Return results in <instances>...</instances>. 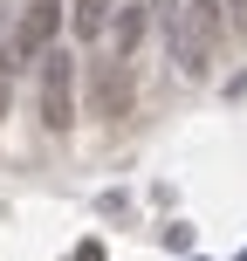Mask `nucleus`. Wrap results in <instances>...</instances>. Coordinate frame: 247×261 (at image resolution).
<instances>
[{"label": "nucleus", "instance_id": "nucleus-1", "mask_svg": "<svg viewBox=\"0 0 247 261\" xmlns=\"http://www.w3.org/2000/svg\"><path fill=\"white\" fill-rule=\"evenodd\" d=\"M55 41H62V0H35V7H21V21H14V35H7V69L41 62Z\"/></svg>", "mask_w": 247, "mask_h": 261}, {"label": "nucleus", "instance_id": "nucleus-2", "mask_svg": "<svg viewBox=\"0 0 247 261\" xmlns=\"http://www.w3.org/2000/svg\"><path fill=\"white\" fill-rule=\"evenodd\" d=\"M41 124H48V130L76 124V55H69V48L41 55Z\"/></svg>", "mask_w": 247, "mask_h": 261}, {"label": "nucleus", "instance_id": "nucleus-3", "mask_svg": "<svg viewBox=\"0 0 247 261\" xmlns=\"http://www.w3.org/2000/svg\"><path fill=\"white\" fill-rule=\"evenodd\" d=\"M144 28H151V0H144V7H124L117 21H110V41H117V62H130V55H138Z\"/></svg>", "mask_w": 247, "mask_h": 261}, {"label": "nucleus", "instance_id": "nucleus-4", "mask_svg": "<svg viewBox=\"0 0 247 261\" xmlns=\"http://www.w3.org/2000/svg\"><path fill=\"white\" fill-rule=\"evenodd\" d=\"M124 103H130V76H124V62H103V69H96V110H103V117H117Z\"/></svg>", "mask_w": 247, "mask_h": 261}, {"label": "nucleus", "instance_id": "nucleus-5", "mask_svg": "<svg viewBox=\"0 0 247 261\" xmlns=\"http://www.w3.org/2000/svg\"><path fill=\"white\" fill-rule=\"evenodd\" d=\"M69 28H76L83 41L110 35V0H76V7H69Z\"/></svg>", "mask_w": 247, "mask_h": 261}, {"label": "nucleus", "instance_id": "nucleus-6", "mask_svg": "<svg viewBox=\"0 0 247 261\" xmlns=\"http://www.w3.org/2000/svg\"><path fill=\"white\" fill-rule=\"evenodd\" d=\"M227 21H234L240 35H247V0H227Z\"/></svg>", "mask_w": 247, "mask_h": 261}, {"label": "nucleus", "instance_id": "nucleus-7", "mask_svg": "<svg viewBox=\"0 0 247 261\" xmlns=\"http://www.w3.org/2000/svg\"><path fill=\"white\" fill-rule=\"evenodd\" d=\"M76 261H103V248H96V241H83V248H76Z\"/></svg>", "mask_w": 247, "mask_h": 261}, {"label": "nucleus", "instance_id": "nucleus-8", "mask_svg": "<svg viewBox=\"0 0 247 261\" xmlns=\"http://www.w3.org/2000/svg\"><path fill=\"white\" fill-rule=\"evenodd\" d=\"M240 261H247V248H240Z\"/></svg>", "mask_w": 247, "mask_h": 261}]
</instances>
